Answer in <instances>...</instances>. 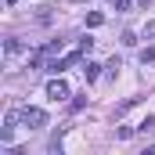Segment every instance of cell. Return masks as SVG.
Returning a JSON list of instances; mask_svg holds the SVG:
<instances>
[{"label": "cell", "mask_w": 155, "mask_h": 155, "mask_svg": "<svg viewBox=\"0 0 155 155\" xmlns=\"http://www.w3.org/2000/svg\"><path fill=\"white\" fill-rule=\"evenodd\" d=\"M18 119H22L29 130H40V126H47V112H43V108H18Z\"/></svg>", "instance_id": "obj_1"}, {"label": "cell", "mask_w": 155, "mask_h": 155, "mask_svg": "<svg viewBox=\"0 0 155 155\" xmlns=\"http://www.w3.org/2000/svg\"><path fill=\"white\" fill-rule=\"evenodd\" d=\"M47 97H51V101H65V97H69V83L61 76L51 79V83H47Z\"/></svg>", "instance_id": "obj_2"}, {"label": "cell", "mask_w": 155, "mask_h": 155, "mask_svg": "<svg viewBox=\"0 0 155 155\" xmlns=\"http://www.w3.org/2000/svg\"><path fill=\"white\" fill-rule=\"evenodd\" d=\"M83 76H87V83H94V79L101 76V65H94V61H83Z\"/></svg>", "instance_id": "obj_3"}, {"label": "cell", "mask_w": 155, "mask_h": 155, "mask_svg": "<svg viewBox=\"0 0 155 155\" xmlns=\"http://www.w3.org/2000/svg\"><path fill=\"white\" fill-rule=\"evenodd\" d=\"M4 54H7V58L22 54V43H18V40H7V43H4Z\"/></svg>", "instance_id": "obj_4"}, {"label": "cell", "mask_w": 155, "mask_h": 155, "mask_svg": "<svg viewBox=\"0 0 155 155\" xmlns=\"http://www.w3.org/2000/svg\"><path fill=\"white\" fill-rule=\"evenodd\" d=\"M101 22H105V15H101V11H90V15H87V25H90V29H94V25H101Z\"/></svg>", "instance_id": "obj_5"}, {"label": "cell", "mask_w": 155, "mask_h": 155, "mask_svg": "<svg viewBox=\"0 0 155 155\" xmlns=\"http://www.w3.org/2000/svg\"><path fill=\"white\" fill-rule=\"evenodd\" d=\"M134 105H137V97H126V101H123V105H119V108H116V116H123V112H130Z\"/></svg>", "instance_id": "obj_6"}, {"label": "cell", "mask_w": 155, "mask_h": 155, "mask_svg": "<svg viewBox=\"0 0 155 155\" xmlns=\"http://www.w3.org/2000/svg\"><path fill=\"white\" fill-rule=\"evenodd\" d=\"M152 61H155V51H152V47H144V51H141V65H152Z\"/></svg>", "instance_id": "obj_7"}, {"label": "cell", "mask_w": 155, "mask_h": 155, "mask_svg": "<svg viewBox=\"0 0 155 155\" xmlns=\"http://www.w3.org/2000/svg\"><path fill=\"white\" fill-rule=\"evenodd\" d=\"M116 11H130V0H116Z\"/></svg>", "instance_id": "obj_8"}, {"label": "cell", "mask_w": 155, "mask_h": 155, "mask_svg": "<svg viewBox=\"0 0 155 155\" xmlns=\"http://www.w3.org/2000/svg\"><path fill=\"white\" fill-rule=\"evenodd\" d=\"M144 36H155V22H152V25H148V29H144Z\"/></svg>", "instance_id": "obj_9"}, {"label": "cell", "mask_w": 155, "mask_h": 155, "mask_svg": "<svg viewBox=\"0 0 155 155\" xmlns=\"http://www.w3.org/2000/svg\"><path fill=\"white\" fill-rule=\"evenodd\" d=\"M7 4H18V0H7Z\"/></svg>", "instance_id": "obj_10"}]
</instances>
